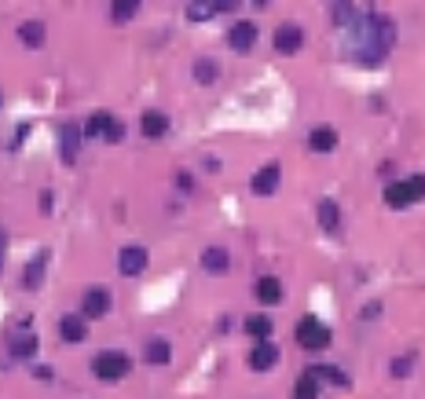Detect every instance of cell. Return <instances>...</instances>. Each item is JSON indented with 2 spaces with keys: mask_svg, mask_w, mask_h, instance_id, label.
<instances>
[{
  "mask_svg": "<svg viewBox=\"0 0 425 399\" xmlns=\"http://www.w3.org/2000/svg\"><path fill=\"white\" fill-rule=\"evenodd\" d=\"M308 146H312L315 154H330L337 146V132L330 125H319V129H312V136H308Z\"/></svg>",
  "mask_w": 425,
  "mask_h": 399,
  "instance_id": "cell-10",
  "label": "cell"
},
{
  "mask_svg": "<svg viewBox=\"0 0 425 399\" xmlns=\"http://www.w3.org/2000/svg\"><path fill=\"white\" fill-rule=\"evenodd\" d=\"M246 333L253 341H271V319L268 315H253V319H246Z\"/></svg>",
  "mask_w": 425,
  "mask_h": 399,
  "instance_id": "cell-19",
  "label": "cell"
},
{
  "mask_svg": "<svg viewBox=\"0 0 425 399\" xmlns=\"http://www.w3.org/2000/svg\"><path fill=\"white\" fill-rule=\"evenodd\" d=\"M45 264H48V249H40L37 260H29V264H26V275H23V286L26 289H37L40 286V279H45Z\"/></svg>",
  "mask_w": 425,
  "mask_h": 399,
  "instance_id": "cell-14",
  "label": "cell"
},
{
  "mask_svg": "<svg viewBox=\"0 0 425 399\" xmlns=\"http://www.w3.org/2000/svg\"><path fill=\"white\" fill-rule=\"evenodd\" d=\"M275 363H279V348L271 341H257V348L250 352V366L253 370H271Z\"/></svg>",
  "mask_w": 425,
  "mask_h": 399,
  "instance_id": "cell-9",
  "label": "cell"
},
{
  "mask_svg": "<svg viewBox=\"0 0 425 399\" xmlns=\"http://www.w3.org/2000/svg\"><path fill=\"white\" fill-rule=\"evenodd\" d=\"M308 374H312L315 381H330V385H341V388L348 385V377L337 370V366H308Z\"/></svg>",
  "mask_w": 425,
  "mask_h": 399,
  "instance_id": "cell-22",
  "label": "cell"
},
{
  "mask_svg": "<svg viewBox=\"0 0 425 399\" xmlns=\"http://www.w3.org/2000/svg\"><path fill=\"white\" fill-rule=\"evenodd\" d=\"M330 15H334L337 26H348L352 18H359V12H356L352 4H330Z\"/></svg>",
  "mask_w": 425,
  "mask_h": 399,
  "instance_id": "cell-27",
  "label": "cell"
},
{
  "mask_svg": "<svg viewBox=\"0 0 425 399\" xmlns=\"http://www.w3.org/2000/svg\"><path fill=\"white\" fill-rule=\"evenodd\" d=\"M140 12V4L136 0H118V4H110V15H114V23H129V18Z\"/></svg>",
  "mask_w": 425,
  "mask_h": 399,
  "instance_id": "cell-25",
  "label": "cell"
},
{
  "mask_svg": "<svg viewBox=\"0 0 425 399\" xmlns=\"http://www.w3.org/2000/svg\"><path fill=\"white\" fill-rule=\"evenodd\" d=\"M110 311V293L106 289H88L84 293V300H81V315L84 319H99V315Z\"/></svg>",
  "mask_w": 425,
  "mask_h": 399,
  "instance_id": "cell-5",
  "label": "cell"
},
{
  "mask_svg": "<svg viewBox=\"0 0 425 399\" xmlns=\"http://www.w3.org/2000/svg\"><path fill=\"white\" fill-rule=\"evenodd\" d=\"M118 268H121V275H140L147 268V249L143 246H125L121 257H118Z\"/></svg>",
  "mask_w": 425,
  "mask_h": 399,
  "instance_id": "cell-7",
  "label": "cell"
},
{
  "mask_svg": "<svg viewBox=\"0 0 425 399\" xmlns=\"http://www.w3.org/2000/svg\"><path fill=\"white\" fill-rule=\"evenodd\" d=\"M0 103H4V99H0Z\"/></svg>",
  "mask_w": 425,
  "mask_h": 399,
  "instance_id": "cell-33",
  "label": "cell"
},
{
  "mask_svg": "<svg viewBox=\"0 0 425 399\" xmlns=\"http://www.w3.org/2000/svg\"><path fill=\"white\" fill-rule=\"evenodd\" d=\"M59 337L66 341V344H81V341H88V326H84L81 315H66V319L59 322Z\"/></svg>",
  "mask_w": 425,
  "mask_h": 399,
  "instance_id": "cell-8",
  "label": "cell"
},
{
  "mask_svg": "<svg viewBox=\"0 0 425 399\" xmlns=\"http://www.w3.org/2000/svg\"><path fill=\"white\" fill-rule=\"evenodd\" d=\"M228 264H231L228 249H220V246H212V249L202 253V268H206V271H217V275H220V271H228Z\"/></svg>",
  "mask_w": 425,
  "mask_h": 399,
  "instance_id": "cell-16",
  "label": "cell"
},
{
  "mask_svg": "<svg viewBox=\"0 0 425 399\" xmlns=\"http://www.w3.org/2000/svg\"><path fill=\"white\" fill-rule=\"evenodd\" d=\"M297 344L301 348H308V352H319V348H326V344L334 341V333H330V326H326L323 319H315V315H304L301 322H297Z\"/></svg>",
  "mask_w": 425,
  "mask_h": 399,
  "instance_id": "cell-1",
  "label": "cell"
},
{
  "mask_svg": "<svg viewBox=\"0 0 425 399\" xmlns=\"http://www.w3.org/2000/svg\"><path fill=\"white\" fill-rule=\"evenodd\" d=\"M140 129H143L147 140H162V136L169 132V118H165V114H158V110H147L143 121H140Z\"/></svg>",
  "mask_w": 425,
  "mask_h": 399,
  "instance_id": "cell-12",
  "label": "cell"
},
{
  "mask_svg": "<svg viewBox=\"0 0 425 399\" xmlns=\"http://www.w3.org/2000/svg\"><path fill=\"white\" fill-rule=\"evenodd\" d=\"M403 187H407V194H411V205L425 198V176H411V180H403Z\"/></svg>",
  "mask_w": 425,
  "mask_h": 399,
  "instance_id": "cell-28",
  "label": "cell"
},
{
  "mask_svg": "<svg viewBox=\"0 0 425 399\" xmlns=\"http://www.w3.org/2000/svg\"><path fill=\"white\" fill-rule=\"evenodd\" d=\"M385 205L389 209H407L411 205V194H407V187H403V180L385 187Z\"/></svg>",
  "mask_w": 425,
  "mask_h": 399,
  "instance_id": "cell-21",
  "label": "cell"
},
{
  "mask_svg": "<svg viewBox=\"0 0 425 399\" xmlns=\"http://www.w3.org/2000/svg\"><path fill=\"white\" fill-rule=\"evenodd\" d=\"M81 129L77 125H62V132H59V151H62V157H66V165L77 157V146H81Z\"/></svg>",
  "mask_w": 425,
  "mask_h": 399,
  "instance_id": "cell-11",
  "label": "cell"
},
{
  "mask_svg": "<svg viewBox=\"0 0 425 399\" xmlns=\"http://www.w3.org/2000/svg\"><path fill=\"white\" fill-rule=\"evenodd\" d=\"M319 227L330 231V235L341 227V209H337L334 202H319Z\"/></svg>",
  "mask_w": 425,
  "mask_h": 399,
  "instance_id": "cell-15",
  "label": "cell"
},
{
  "mask_svg": "<svg viewBox=\"0 0 425 399\" xmlns=\"http://www.w3.org/2000/svg\"><path fill=\"white\" fill-rule=\"evenodd\" d=\"M187 15L195 18V23H206V18L217 15V12H212V4H187Z\"/></svg>",
  "mask_w": 425,
  "mask_h": 399,
  "instance_id": "cell-30",
  "label": "cell"
},
{
  "mask_svg": "<svg viewBox=\"0 0 425 399\" xmlns=\"http://www.w3.org/2000/svg\"><path fill=\"white\" fill-rule=\"evenodd\" d=\"M106 143H121L125 140V125L118 118H110V125H106V136H103Z\"/></svg>",
  "mask_w": 425,
  "mask_h": 399,
  "instance_id": "cell-29",
  "label": "cell"
},
{
  "mask_svg": "<svg viewBox=\"0 0 425 399\" xmlns=\"http://www.w3.org/2000/svg\"><path fill=\"white\" fill-rule=\"evenodd\" d=\"M106 125H110V114H95V118H88V125H84V140L106 136Z\"/></svg>",
  "mask_w": 425,
  "mask_h": 399,
  "instance_id": "cell-26",
  "label": "cell"
},
{
  "mask_svg": "<svg viewBox=\"0 0 425 399\" xmlns=\"http://www.w3.org/2000/svg\"><path fill=\"white\" fill-rule=\"evenodd\" d=\"M304 44V34H301V26H293V23H286L275 29V48L282 51V55H297Z\"/></svg>",
  "mask_w": 425,
  "mask_h": 399,
  "instance_id": "cell-3",
  "label": "cell"
},
{
  "mask_svg": "<svg viewBox=\"0 0 425 399\" xmlns=\"http://www.w3.org/2000/svg\"><path fill=\"white\" fill-rule=\"evenodd\" d=\"M37 337H29V333H23V337H12V341H8V352H12L15 355V359H29V355H34L37 352Z\"/></svg>",
  "mask_w": 425,
  "mask_h": 399,
  "instance_id": "cell-18",
  "label": "cell"
},
{
  "mask_svg": "<svg viewBox=\"0 0 425 399\" xmlns=\"http://www.w3.org/2000/svg\"><path fill=\"white\" fill-rule=\"evenodd\" d=\"M217 73H220V66L212 59H198L195 62V81H198V85H212V81H217Z\"/></svg>",
  "mask_w": 425,
  "mask_h": 399,
  "instance_id": "cell-23",
  "label": "cell"
},
{
  "mask_svg": "<svg viewBox=\"0 0 425 399\" xmlns=\"http://www.w3.org/2000/svg\"><path fill=\"white\" fill-rule=\"evenodd\" d=\"M253 44H257V26H253V23H235V26L228 29V48L250 51Z\"/></svg>",
  "mask_w": 425,
  "mask_h": 399,
  "instance_id": "cell-4",
  "label": "cell"
},
{
  "mask_svg": "<svg viewBox=\"0 0 425 399\" xmlns=\"http://www.w3.org/2000/svg\"><path fill=\"white\" fill-rule=\"evenodd\" d=\"M0 257H4V231H0Z\"/></svg>",
  "mask_w": 425,
  "mask_h": 399,
  "instance_id": "cell-32",
  "label": "cell"
},
{
  "mask_svg": "<svg viewBox=\"0 0 425 399\" xmlns=\"http://www.w3.org/2000/svg\"><path fill=\"white\" fill-rule=\"evenodd\" d=\"M257 300H260V304H279V300H282V282L271 279V275L257 279Z\"/></svg>",
  "mask_w": 425,
  "mask_h": 399,
  "instance_id": "cell-13",
  "label": "cell"
},
{
  "mask_svg": "<svg viewBox=\"0 0 425 399\" xmlns=\"http://www.w3.org/2000/svg\"><path fill=\"white\" fill-rule=\"evenodd\" d=\"M19 40L26 48H40L45 44V23H23L19 26Z\"/></svg>",
  "mask_w": 425,
  "mask_h": 399,
  "instance_id": "cell-17",
  "label": "cell"
},
{
  "mask_svg": "<svg viewBox=\"0 0 425 399\" xmlns=\"http://www.w3.org/2000/svg\"><path fill=\"white\" fill-rule=\"evenodd\" d=\"M169 359H173V348H169V341L154 337L151 344H147V363H154V366H165Z\"/></svg>",
  "mask_w": 425,
  "mask_h": 399,
  "instance_id": "cell-20",
  "label": "cell"
},
{
  "mask_svg": "<svg viewBox=\"0 0 425 399\" xmlns=\"http://www.w3.org/2000/svg\"><path fill=\"white\" fill-rule=\"evenodd\" d=\"M293 399H319V381L312 374H301V381L293 385Z\"/></svg>",
  "mask_w": 425,
  "mask_h": 399,
  "instance_id": "cell-24",
  "label": "cell"
},
{
  "mask_svg": "<svg viewBox=\"0 0 425 399\" xmlns=\"http://www.w3.org/2000/svg\"><path fill=\"white\" fill-rule=\"evenodd\" d=\"M411 366H414V355H403V359L392 363V374H396V377H407V374H411Z\"/></svg>",
  "mask_w": 425,
  "mask_h": 399,
  "instance_id": "cell-31",
  "label": "cell"
},
{
  "mask_svg": "<svg viewBox=\"0 0 425 399\" xmlns=\"http://www.w3.org/2000/svg\"><path fill=\"white\" fill-rule=\"evenodd\" d=\"M92 370L99 381H121V377L132 370V359L125 352H99L92 359Z\"/></svg>",
  "mask_w": 425,
  "mask_h": 399,
  "instance_id": "cell-2",
  "label": "cell"
},
{
  "mask_svg": "<svg viewBox=\"0 0 425 399\" xmlns=\"http://www.w3.org/2000/svg\"><path fill=\"white\" fill-rule=\"evenodd\" d=\"M279 180H282V169L279 165H264V169L253 176V194H260V198H268V194H275V187H279Z\"/></svg>",
  "mask_w": 425,
  "mask_h": 399,
  "instance_id": "cell-6",
  "label": "cell"
}]
</instances>
